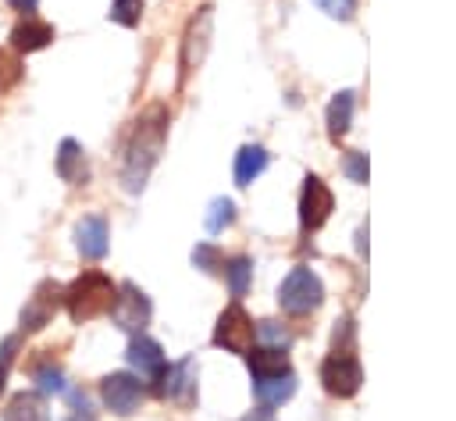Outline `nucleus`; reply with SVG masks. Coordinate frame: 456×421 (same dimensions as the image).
I'll list each match as a JSON object with an SVG mask.
<instances>
[{
  "label": "nucleus",
  "mask_w": 456,
  "mask_h": 421,
  "mask_svg": "<svg viewBox=\"0 0 456 421\" xmlns=\"http://www.w3.org/2000/svg\"><path fill=\"white\" fill-rule=\"evenodd\" d=\"M321 382L331 396H356L360 382H363V367L353 357V350H331V357H324L321 364Z\"/></svg>",
  "instance_id": "obj_5"
},
{
  "label": "nucleus",
  "mask_w": 456,
  "mask_h": 421,
  "mask_svg": "<svg viewBox=\"0 0 456 421\" xmlns=\"http://www.w3.org/2000/svg\"><path fill=\"white\" fill-rule=\"evenodd\" d=\"M125 357H128V364H132L142 378H153V382H157V375L167 367V364H164V350H160V343L150 339V335H142V332H135V335L128 339Z\"/></svg>",
  "instance_id": "obj_12"
},
{
  "label": "nucleus",
  "mask_w": 456,
  "mask_h": 421,
  "mask_svg": "<svg viewBox=\"0 0 456 421\" xmlns=\"http://www.w3.org/2000/svg\"><path fill=\"white\" fill-rule=\"evenodd\" d=\"M139 18H142V0H114L110 4V21H118V25H139Z\"/></svg>",
  "instance_id": "obj_23"
},
{
  "label": "nucleus",
  "mask_w": 456,
  "mask_h": 421,
  "mask_svg": "<svg viewBox=\"0 0 456 421\" xmlns=\"http://www.w3.org/2000/svg\"><path fill=\"white\" fill-rule=\"evenodd\" d=\"M235 221V203L228 200V196H217L214 203H210V210H207V218H203V225H207V232H224L228 225Z\"/></svg>",
  "instance_id": "obj_22"
},
{
  "label": "nucleus",
  "mask_w": 456,
  "mask_h": 421,
  "mask_svg": "<svg viewBox=\"0 0 456 421\" xmlns=\"http://www.w3.org/2000/svg\"><path fill=\"white\" fill-rule=\"evenodd\" d=\"M153 392L175 407H192L196 403V360L192 357H182L178 364H167L160 375H157V385Z\"/></svg>",
  "instance_id": "obj_7"
},
{
  "label": "nucleus",
  "mask_w": 456,
  "mask_h": 421,
  "mask_svg": "<svg viewBox=\"0 0 456 421\" xmlns=\"http://www.w3.org/2000/svg\"><path fill=\"white\" fill-rule=\"evenodd\" d=\"M267 168V150L264 146H242L235 153V182L239 186H249L253 178H260Z\"/></svg>",
  "instance_id": "obj_20"
},
{
  "label": "nucleus",
  "mask_w": 456,
  "mask_h": 421,
  "mask_svg": "<svg viewBox=\"0 0 456 421\" xmlns=\"http://www.w3.org/2000/svg\"><path fill=\"white\" fill-rule=\"evenodd\" d=\"M68 421H93V417H89V414H71Z\"/></svg>",
  "instance_id": "obj_34"
},
{
  "label": "nucleus",
  "mask_w": 456,
  "mask_h": 421,
  "mask_svg": "<svg viewBox=\"0 0 456 421\" xmlns=\"http://www.w3.org/2000/svg\"><path fill=\"white\" fill-rule=\"evenodd\" d=\"M253 392L264 407H278L285 400H292L296 392V371H281V375H267V378H253Z\"/></svg>",
  "instance_id": "obj_17"
},
{
  "label": "nucleus",
  "mask_w": 456,
  "mask_h": 421,
  "mask_svg": "<svg viewBox=\"0 0 456 421\" xmlns=\"http://www.w3.org/2000/svg\"><path fill=\"white\" fill-rule=\"evenodd\" d=\"M14 353H18V335H7L0 343V392H4V382H7V371L14 364Z\"/></svg>",
  "instance_id": "obj_30"
},
{
  "label": "nucleus",
  "mask_w": 456,
  "mask_h": 421,
  "mask_svg": "<svg viewBox=\"0 0 456 421\" xmlns=\"http://www.w3.org/2000/svg\"><path fill=\"white\" fill-rule=\"evenodd\" d=\"M242 421H274V414H271V407H256V410H249Z\"/></svg>",
  "instance_id": "obj_32"
},
{
  "label": "nucleus",
  "mask_w": 456,
  "mask_h": 421,
  "mask_svg": "<svg viewBox=\"0 0 456 421\" xmlns=\"http://www.w3.org/2000/svg\"><path fill=\"white\" fill-rule=\"evenodd\" d=\"M100 396H103L107 410L128 417V414L139 410L146 389H142V382H139L135 375H128V371H114V375H107V378L100 382Z\"/></svg>",
  "instance_id": "obj_10"
},
{
  "label": "nucleus",
  "mask_w": 456,
  "mask_h": 421,
  "mask_svg": "<svg viewBox=\"0 0 456 421\" xmlns=\"http://www.w3.org/2000/svg\"><path fill=\"white\" fill-rule=\"evenodd\" d=\"M114 296H118V285L103 271H82L71 285H64V307L75 325H86V321L107 314Z\"/></svg>",
  "instance_id": "obj_2"
},
{
  "label": "nucleus",
  "mask_w": 456,
  "mask_h": 421,
  "mask_svg": "<svg viewBox=\"0 0 456 421\" xmlns=\"http://www.w3.org/2000/svg\"><path fill=\"white\" fill-rule=\"evenodd\" d=\"M253 335H256V328H253V318L239 307V303H232V307H224L221 310V318H217V325H214V346L217 350H228V353H249L253 350Z\"/></svg>",
  "instance_id": "obj_4"
},
{
  "label": "nucleus",
  "mask_w": 456,
  "mask_h": 421,
  "mask_svg": "<svg viewBox=\"0 0 456 421\" xmlns=\"http://www.w3.org/2000/svg\"><path fill=\"white\" fill-rule=\"evenodd\" d=\"M4 421H50L43 392H32V389L14 392L7 400V407H4Z\"/></svg>",
  "instance_id": "obj_16"
},
{
  "label": "nucleus",
  "mask_w": 456,
  "mask_h": 421,
  "mask_svg": "<svg viewBox=\"0 0 456 421\" xmlns=\"http://www.w3.org/2000/svg\"><path fill=\"white\" fill-rule=\"evenodd\" d=\"M110 321L125 332H142L146 321H150V296L135 285V282H121L118 285V296L110 303Z\"/></svg>",
  "instance_id": "obj_8"
},
{
  "label": "nucleus",
  "mask_w": 456,
  "mask_h": 421,
  "mask_svg": "<svg viewBox=\"0 0 456 421\" xmlns=\"http://www.w3.org/2000/svg\"><path fill=\"white\" fill-rule=\"evenodd\" d=\"M210 32H214V7H200L189 25H185V36H182V82L189 78V71L203 61L207 46H210Z\"/></svg>",
  "instance_id": "obj_9"
},
{
  "label": "nucleus",
  "mask_w": 456,
  "mask_h": 421,
  "mask_svg": "<svg viewBox=\"0 0 456 421\" xmlns=\"http://www.w3.org/2000/svg\"><path fill=\"white\" fill-rule=\"evenodd\" d=\"M328 18H338V21H353L356 14V0H314Z\"/></svg>",
  "instance_id": "obj_28"
},
{
  "label": "nucleus",
  "mask_w": 456,
  "mask_h": 421,
  "mask_svg": "<svg viewBox=\"0 0 456 421\" xmlns=\"http://www.w3.org/2000/svg\"><path fill=\"white\" fill-rule=\"evenodd\" d=\"M221 271H224V278H228L232 296H246V289H249V282H253V260H249V257H232V260L221 264Z\"/></svg>",
  "instance_id": "obj_21"
},
{
  "label": "nucleus",
  "mask_w": 456,
  "mask_h": 421,
  "mask_svg": "<svg viewBox=\"0 0 456 421\" xmlns=\"http://www.w3.org/2000/svg\"><path fill=\"white\" fill-rule=\"evenodd\" d=\"M61 307H64V285L53 282V278H43V282L32 289L28 303L21 307V318H18V321H21V332H39V328H46Z\"/></svg>",
  "instance_id": "obj_6"
},
{
  "label": "nucleus",
  "mask_w": 456,
  "mask_h": 421,
  "mask_svg": "<svg viewBox=\"0 0 456 421\" xmlns=\"http://www.w3.org/2000/svg\"><path fill=\"white\" fill-rule=\"evenodd\" d=\"M36 385H39V392L43 396H61V392H68V385H64V371L61 367H39L36 371Z\"/></svg>",
  "instance_id": "obj_25"
},
{
  "label": "nucleus",
  "mask_w": 456,
  "mask_h": 421,
  "mask_svg": "<svg viewBox=\"0 0 456 421\" xmlns=\"http://www.w3.org/2000/svg\"><path fill=\"white\" fill-rule=\"evenodd\" d=\"M68 400H71V407H75V414H89V396L86 392H68Z\"/></svg>",
  "instance_id": "obj_31"
},
{
  "label": "nucleus",
  "mask_w": 456,
  "mask_h": 421,
  "mask_svg": "<svg viewBox=\"0 0 456 421\" xmlns=\"http://www.w3.org/2000/svg\"><path fill=\"white\" fill-rule=\"evenodd\" d=\"M164 139H167V107L164 103H150L135 118L132 136L125 143V157H121V186L128 193H142L146 189V178L160 161Z\"/></svg>",
  "instance_id": "obj_1"
},
{
  "label": "nucleus",
  "mask_w": 456,
  "mask_h": 421,
  "mask_svg": "<svg viewBox=\"0 0 456 421\" xmlns=\"http://www.w3.org/2000/svg\"><path fill=\"white\" fill-rule=\"evenodd\" d=\"M192 264H196L200 271H221L224 257L217 253V246H210V243H200V246L192 250Z\"/></svg>",
  "instance_id": "obj_27"
},
{
  "label": "nucleus",
  "mask_w": 456,
  "mask_h": 421,
  "mask_svg": "<svg viewBox=\"0 0 456 421\" xmlns=\"http://www.w3.org/2000/svg\"><path fill=\"white\" fill-rule=\"evenodd\" d=\"M331 207H335L331 189H328L317 175H306V178H303V193H299V225H303L306 232H317V228L328 221Z\"/></svg>",
  "instance_id": "obj_11"
},
{
  "label": "nucleus",
  "mask_w": 456,
  "mask_h": 421,
  "mask_svg": "<svg viewBox=\"0 0 456 421\" xmlns=\"http://www.w3.org/2000/svg\"><path fill=\"white\" fill-rule=\"evenodd\" d=\"M246 364H249V375H253V378H267V375H281V371H292V367H289V357H285V350H271V346L249 350V353H246Z\"/></svg>",
  "instance_id": "obj_18"
},
{
  "label": "nucleus",
  "mask_w": 456,
  "mask_h": 421,
  "mask_svg": "<svg viewBox=\"0 0 456 421\" xmlns=\"http://www.w3.org/2000/svg\"><path fill=\"white\" fill-rule=\"evenodd\" d=\"M53 43V25L50 21H39V18H32V14H25L14 29H11V46L18 50V54H36V50H43V46H50Z\"/></svg>",
  "instance_id": "obj_13"
},
{
  "label": "nucleus",
  "mask_w": 456,
  "mask_h": 421,
  "mask_svg": "<svg viewBox=\"0 0 456 421\" xmlns=\"http://www.w3.org/2000/svg\"><path fill=\"white\" fill-rule=\"evenodd\" d=\"M256 335H260L271 350H289V346H292V335H289L278 321H260V325H256Z\"/></svg>",
  "instance_id": "obj_24"
},
{
  "label": "nucleus",
  "mask_w": 456,
  "mask_h": 421,
  "mask_svg": "<svg viewBox=\"0 0 456 421\" xmlns=\"http://www.w3.org/2000/svg\"><path fill=\"white\" fill-rule=\"evenodd\" d=\"M353 89H342V93H335L331 96V103H328V136L331 139H338V136H346L349 132V125H353Z\"/></svg>",
  "instance_id": "obj_19"
},
{
  "label": "nucleus",
  "mask_w": 456,
  "mask_h": 421,
  "mask_svg": "<svg viewBox=\"0 0 456 421\" xmlns=\"http://www.w3.org/2000/svg\"><path fill=\"white\" fill-rule=\"evenodd\" d=\"M14 11H21V14H32L36 7H39V0H7Z\"/></svg>",
  "instance_id": "obj_33"
},
{
  "label": "nucleus",
  "mask_w": 456,
  "mask_h": 421,
  "mask_svg": "<svg viewBox=\"0 0 456 421\" xmlns=\"http://www.w3.org/2000/svg\"><path fill=\"white\" fill-rule=\"evenodd\" d=\"M342 168H346V175H349V182H367V153H360V150H353V153H346V161H342Z\"/></svg>",
  "instance_id": "obj_29"
},
{
  "label": "nucleus",
  "mask_w": 456,
  "mask_h": 421,
  "mask_svg": "<svg viewBox=\"0 0 456 421\" xmlns=\"http://www.w3.org/2000/svg\"><path fill=\"white\" fill-rule=\"evenodd\" d=\"M53 168H57V175H61L68 186H82V182L89 178V168H86V153H82V146H78L75 139H61Z\"/></svg>",
  "instance_id": "obj_15"
},
{
  "label": "nucleus",
  "mask_w": 456,
  "mask_h": 421,
  "mask_svg": "<svg viewBox=\"0 0 456 421\" xmlns=\"http://www.w3.org/2000/svg\"><path fill=\"white\" fill-rule=\"evenodd\" d=\"M75 246H78V253H82L86 260H100V257L107 253V246H110V239H107V221H103L100 214L82 218V221L75 225Z\"/></svg>",
  "instance_id": "obj_14"
},
{
  "label": "nucleus",
  "mask_w": 456,
  "mask_h": 421,
  "mask_svg": "<svg viewBox=\"0 0 456 421\" xmlns=\"http://www.w3.org/2000/svg\"><path fill=\"white\" fill-rule=\"evenodd\" d=\"M278 303L285 314H310L324 303V285L310 268H292L278 285Z\"/></svg>",
  "instance_id": "obj_3"
},
{
  "label": "nucleus",
  "mask_w": 456,
  "mask_h": 421,
  "mask_svg": "<svg viewBox=\"0 0 456 421\" xmlns=\"http://www.w3.org/2000/svg\"><path fill=\"white\" fill-rule=\"evenodd\" d=\"M18 78H21V61L11 50L0 46V93L11 89V86H18Z\"/></svg>",
  "instance_id": "obj_26"
}]
</instances>
